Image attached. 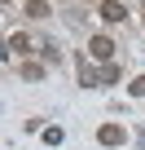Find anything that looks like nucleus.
I'll return each mask as SVG.
<instances>
[{
  "label": "nucleus",
  "instance_id": "f257e3e1",
  "mask_svg": "<svg viewBox=\"0 0 145 150\" xmlns=\"http://www.w3.org/2000/svg\"><path fill=\"white\" fill-rule=\"evenodd\" d=\"M88 53L101 57V62H110V57H114V40H110V35H92V40H88Z\"/></svg>",
  "mask_w": 145,
  "mask_h": 150
},
{
  "label": "nucleus",
  "instance_id": "f03ea898",
  "mask_svg": "<svg viewBox=\"0 0 145 150\" xmlns=\"http://www.w3.org/2000/svg\"><path fill=\"white\" fill-rule=\"evenodd\" d=\"M123 137H127L123 124H101V128H97V141H101V146H123Z\"/></svg>",
  "mask_w": 145,
  "mask_h": 150
},
{
  "label": "nucleus",
  "instance_id": "7ed1b4c3",
  "mask_svg": "<svg viewBox=\"0 0 145 150\" xmlns=\"http://www.w3.org/2000/svg\"><path fill=\"white\" fill-rule=\"evenodd\" d=\"M97 13H101V22H110V27H114V22H123V18H127V9H123V5H119V0H106V5H101V9H97Z\"/></svg>",
  "mask_w": 145,
  "mask_h": 150
},
{
  "label": "nucleus",
  "instance_id": "20e7f679",
  "mask_svg": "<svg viewBox=\"0 0 145 150\" xmlns=\"http://www.w3.org/2000/svg\"><path fill=\"white\" fill-rule=\"evenodd\" d=\"M9 49H13V53H31V35L13 31V35H9Z\"/></svg>",
  "mask_w": 145,
  "mask_h": 150
},
{
  "label": "nucleus",
  "instance_id": "39448f33",
  "mask_svg": "<svg viewBox=\"0 0 145 150\" xmlns=\"http://www.w3.org/2000/svg\"><path fill=\"white\" fill-rule=\"evenodd\" d=\"M27 18H48V0H27Z\"/></svg>",
  "mask_w": 145,
  "mask_h": 150
},
{
  "label": "nucleus",
  "instance_id": "423d86ee",
  "mask_svg": "<svg viewBox=\"0 0 145 150\" xmlns=\"http://www.w3.org/2000/svg\"><path fill=\"white\" fill-rule=\"evenodd\" d=\"M22 75H27V80H44V66L40 62H22Z\"/></svg>",
  "mask_w": 145,
  "mask_h": 150
},
{
  "label": "nucleus",
  "instance_id": "0eeeda50",
  "mask_svg": "<svg viewBox=\"0 0 145 150\" xmlns=\"http://www.w3.org/2000/svg\"><path fill=\"white\" fill-rule=\"evenodd\" d=\"M101 84H119V66H114V62L101 66Z\"/></svg>",
  "mask_w": 145,
  "mask_h": 150
},
{
  "label": "nucleus",
  "instance_id": "6e6552de",
  "mask_svg": "<svg viewBox=\"0 0 145 150\" xmlns=\"http://www.w3.org/2000/svg\"><path fill=\"white\" fill-rule=\"evenodd\" d=\"M127 93H132V97H145V75H136V80L127 84Z\"/></svg>",
  "mask_w": 145,
  "mask_h": 150
},
{
  "label": "nucleus",
  "instance_id": "1a4fd4ad",
  "mask_svg": "<svg viewBox=\"0 0 145 150\" xmlns=\"http://www.w3.org/2000/svg\"><path fill=\"white\" fill-rule=\"evenodd\" d=\"M62 137H66L62 128H44V141H48V146H62Z\"/></svg>",
  "mask_w": 145,
  "mask_h": 150
},
{
  "label": "nucleus",
  "instance_id": "9d476101",
  "mask_svg": "<svg viewBox=\"0 0 145 150\" xmlns=\"http://www.w3.org/2000/svg\"><path fill=\"white\" fill-rule=\"evenodd\" d=\"M9 53H13V49H9V40H0V62H5Z\"/></svg>",
  "mask_w": 145,
  "mask_h": 150
},
{
  "label": "nucleus",
  "instance_id": "9b49d317",
  "mask_svg": "<svg viewBox=\"0 0 145 150\" xmlns=\"http://www.w3.org/2000/svg\"><path fill=\"white\" fill-rule=\"evenodd\" d=\"M136 141H141V150H145V128H141V132H136Z\"/></svg>",
  "mask_w": 145,
  "mask_h": 150
}]
</instances>
